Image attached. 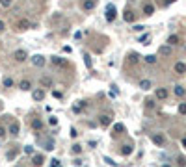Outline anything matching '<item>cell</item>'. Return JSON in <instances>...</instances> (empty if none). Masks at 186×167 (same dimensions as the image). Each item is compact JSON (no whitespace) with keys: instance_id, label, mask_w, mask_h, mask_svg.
Returning <instances> with one entry per match:
<instances>
[{"instance_id":"1","label":"cell","mask_w":186,"mask_h":167,"mask_svg":"<svg viewBox=\"0 0 186 167\" xmlns=\"http://www.w3.org/2000/svg\"><path fill=\"white\" fill-rule=\"evenodd\" d=\"M104 15H106V20H108V23L115 20V17H117V9H115V6H114V4H108V6H106Z\"/></svg>"},{"instance_id":"2","label":"cell","mask_w":186,"mask_h":167,"mask_svg":"<svg viewBox=\"0 0 186 167\" xmlns=\"http://www.w3.org/2000/svg\"><path fill=\"white\" fill-rule=\"evenodd\" d=\"M30 28H32V23L28 19H19L15 23V30H19V32H26V30H30Z\"/></svg>"},{"instance_id":"3","label":"cell","mask_w":186,"mask_h":167,"mask_svg":"<svg viewBox=\"0 0 186 167\" xmlns=\"http://www.w3.org/2000/svg\"><path fill=\"white\" fill-rule=\"evenodd\" d=\"M32 65L37 67V69L45 67V65H47V58H45V56H41V54H34V56H32Z\"/></svg>"},{"instance_id":"4","label":"cell","mask_w":186,"mask_h":167,"mask_svg":"<svg viewBox=\"0 0 186 167\" xmlns=\"http://www.w3.org/2000/svg\"><path fill=\"white\" fill-rule=\"evenodd\" d=\"M151 141H153L156 147H164L166 145V137H164V134H160V132H156V134L151 136Z\"/></svg>"},{"instance_id":"5","label":"cell","mask_w":186,"mask_h":167,"mask_svg":"<svg viewBox=\"0 0 186 167\" xmlns=\"http://www.w3.org/2000/svg\"><path fill=\"white\" fill-rule=\"evenodd\" d=\"M45 89L43 87H36V89H32V99L34 100H36V102H41V100H43L45 99Z\"/></svg>"},{"instance_id":"6","label":"cell","mask_w":186,"mask_h":167,"mask_svg":"<svg viewBox=\"0 0 186 167\" xmlns=\"http://www.w3.org/2000/svg\"><path fill=\"white\" fill-rule=\"evenodd\" d=\"M168 97H169V93H168L166 87H156V91H155V99L156 100H166Z\"/></svg>"},{"instance_id":"7","label":"cell","mask_w":186,"mask_h":167,"mask_svg":"<svg viewBox=\"0 0 186 167\" xmlns=\"http://www.w3.org/2000/svg\"><path fill=\"white\" fill-rule=\"evenodd\" d=\"M15 61H19V63H23V61H26L28 60V52L24 50V48H19V50H15Z\"/></svg>"},{"instance_id":"8","label":"cell","mask_w":186,"mask_h":167,"mask_svg":"<svg viewBox=\"0 0 186 167\" xmlns=\"http://www.w3.org/2000/svg\"><path fill=\"white\" fill-rule=\"evenodd\" d=\"M97 2L99 0H82V9L84 11H91L97 8Z\"/></svg>"},{"instance_id":"9","label":"cell","mask_w":186,"mask_h":167,"mask_svg":"<svg viewBox=\"0 0 186 167\" xmlns=\"http://www.w3.org/2000/svg\"><path fill=\"white\" fill-rule=\"evenodd\" d=\"M123 20H125V23H134L136 20V13L130 8H127L125 11H123Z\"/></svg>"},{"instance_id":"10","label":"cell","mask_w":186,"mask_h":167,"mask_svg":"<svg viewBox=\"0 0 186 167\" xmlns=\"http://www.w3.org/2000/svg\"><path fill=\"white\" fill-rule=\"evenodd\" d=\"M112 115H106V113H102V115H99V123H101V126H110L112 124Z\"/></svg>"},{"instance_id":"11","label":"cell","mask_w":186,"mask_h":167,"mask_svg":"<svg viewBox=\"0 0 186 167\" xmlns=\"http://www.w3.org/2000/svg\"><path fill=\"white\" fill-rule=\"evenodd\" d=\"M173 71L177 74H186V63H184V61H177L175 67H173Z\"/></svg>"},{"instance_id":"12","label":"cell","mask_w":186,"mask_h":167,"mask_svg":"<svg viewBox=\"0 0 186 167\" xmlns=\"http://www.w3.org/2000/svg\"><path fill=\"white\" fill-rule=\"evenodd\" d=\"M19 89L20 91H32V82L30 80H20L19 82Z\"/></svg>"},{"instance_id":"13","label":"cell","mask_w":186,"mask_h":167,"mask_svg":"<svg viewBox=\"0 0 186 167\" xmlns=\"http://www.w3.org/2000/svg\"><path fill=\"white\" fill-rule=\"evenodd\" d=\"M43 163H45V158L41 156V154H36V156L32 158V165H34V167H41Z\"/></svg>"},{"instance_id":"14","label":"cell","mask_w":186,"mask_h":167,"mask_svg":"<svg viewBox=\"0 0 186 167\" xmlns=\"http://www.w3.org/2000/svg\"><path fill=\"white\" fill-rule=\"evenodd\" d=\"M30 126L34 128V130H43V126H45V124H43V121H41V119H32V123H30Z\"/></svg>"},{"instance_id":"15","label":"cell","mask_w":186,"mask_h":167,"mask_svg":"<svg viewBox=\"0 0 186 167\" xmlns=\"http://www.w3.org/2000/svg\"><path fill=\"white\" fill-rule=\"evenodd\" d=\"M19 130H20V124L15 121V123H11V126H9V136H19Z\"/></svg>"},{"instance_id":"16","label":"cell","mask_w":186,"mask_h":167,"mask_svg":"<svg viewBox=\"0 0 186 167\" xmlns=\"http://www.w3.org/2000/svg\"><path fill=\"white\" fill-rule=\"evenodd\" d=\"M50 61H52V63L54 65H67V60L65 58H60V56H52V58H50Z\"/></svg>"},{"instance_id":"17","label":"cell","mask_w":186,"mask_h":167,"mask_svg":"<svg viewBox=\"0 0 186 167\" xmlns=\"http://www.w3.org/2000/svg\"><path fill=\"white\" fill-rule=\"evenodd\" d=\"M179 43H181V37H179L177 33H173V36L168 37V45H169V46H175V45H179Z\"/></svg>"},{"instance_id":"18","label":"cell","mask_w":186,"mask_h":167,"mask_svg":"<svg viewBox=\"0 0 186 167\" xmlns=\"http://www.w3.org/2000/svg\"><path fill=\"white\" fill-rule=\"evenodd\" d=\"M140 87L143 89V91H147V89H151V87H153V82H151V80H147V78H143V80H140Z\"/></svg>"},{"instance_id":"19","label":"cell","mask_w":186,"mask_h":167,"mask_svg":"<svg viewBox=\"0 0 186 167\" xmlns=\"http://www.w3.org/2000/svg\"><path fill=\"white\" fill-rule=\"evenodd\" d=\"M153 13H155V6H153V4H145V6H143V15L151 17Z\"/></svg>"},{"instance_id":"20","label":"cell","mask_w":186,"mask_h":167,"mask_svg":"<svg viewBox=\"0 0 186 167\" xmlns=\"http://www.w3.org/2000/svg\"><path fill=\"white\" fill-rule=\"evenodd\" d=\"M123 132H125V124H121V123L114 124V136H119V134H123Z\"/></svg>"},{"instance_id":"21","label":"cell","mask_w":186,"mask_h":167,"mask_svg":"<svg viewBox=\"0 0 186 167\" xmlns=\"http://www.w3.org/2000/svg\"><path fill=\"white\" fill-rule=\"evenodd\" d=\"M132 145H123V149H121V154L123 156H130V154H132Z\"/></svg>"},{"instance_id":"22","label":"cell","mask_w":186,"mask_h":167,"mask_svg":"<svg viewBox=\"0 0 186 167\" xmlns=\"http://www.w3.org/2000/svg\"><path fill=\"white\" fill-rule=\"evenodd\" d=\"M158 52H160L162 56H171V46H169V45H162Z\"/></svg>"},{"instance_id":"23","label":"cell","mask_w":186,"mask_h":167,"mask_svg":"<svg viewBox=\"0 0 186 167\" xmlns=\"http://www.w3.org/2000/svg\"><path fill=\"white\" fill-rule=\"evenodd\" d=\"M173 93H175L177 97H184V95H186V89H184L182 86H175V89H173Z\"/></svg>"},{"instance_id":"24","label":"cell","mask_w":186,"mask_h":167,"mask_svg":"<svg viewBox=\"0 0 186 167\" xmlns=\"http://www.w3.org/2000/svg\"><path fill=\"white\" fill-rule=\"evenodd\" d=\"M13 78H9V76H6V78H2V86L4 87H13Z\"/></svg>"},{"instance_id":"25","label":"cell","mask_w":186,"mask_h":167,"mask_svg":"<svg viewBox=\"0 0 186 167\" xmlns=\"http://www.w3.org/2000/svg\"><path fill=\"white\" fill-rule=\"evenodd\" d=\"M143 60H145V63H149V65H155V63H156V56H155V54H149V56H145Z\"/></svg>"},{"instance_id":"26","label":"cell","mask_w":186,"mask_h":167,"mask_svg":"<svg viewBox=\"0 0 186 167\" xmlns=\"http://www.w3.org/2000/svg\"><path fill=\"white\" fill-rule=\"evenodd\" d=\"M138 61H140V56H138V54H134V52L128 54V63L134 65V63H138Z\"/></svg>"},{"instance_id":"27","label":"cell","mask_w":186,"mask_h":167,"mask_svg":"<svg viewBox=\"0 0 186 167\" xmlns=\"http://www.w3.org/2000/svg\"><path fill=\"white\" fill-rule=\"evenodd\" d=\"M17 154H19V149H11V150L8 152V154H6V158H8V160H13Z\"/></svg>"},{"instance_id":"28","label":"cell","mask_w":186,"mask_h":167,"mask_svg":"<svg viewBox=\"0 0 186 167\" xmlns=\"http://www.w3.org/2000/svg\"><path fill=\"white\" fill-rule=\"evenodd\" d=\"M84 106H86V102L74 104V106H73V111H74V113H80V111H82V108H84Z\"/></svg>"},{"instance_id":"29","label":"cell","mask_w":186,"mask_h":167,"mask_svg":"<svg viewBox=\"0 0 186 167\" xmlns=\"http://www.w3.org/2000/svg\"><path fill=\"white\" fill-rule=\"evenodd\" d=\"M13 0H0V8H11Z\"/></svg>"},{"instance_id":"30","label":"cell","mask_w":186,"mask_h":167,"mask_svg":"<svg viewBox=\"0 0 186 167\" xmlns=\"http://www.w3.org/2000/svg\"><path fill=\"white\" fill-rule=\"evenodd\" d=\"M84 61H86V67H88V69H91L93 63H91V58H89V54H88V52L84 54Z\"/></svg>"},{"instance_id":"31","label":"cell","mask_w":186,"mask_h":167,"mask_svg":"<svg viewBox=\"0 0 186 167\" xmlns=\"http://www.w3.org/2000/svg\"><path fill=\"white\" fill-rule=\"evenodd\" d=\"M179 113H181V115H186V102H181V104H179Z\"/></svg>"},{"instance_id":"32","label":"cell","mask_w":186,"mask_h":167,"mask_svg":"<svg viewBox=\"0 0 186 167\" xmlns=\"http://www.w3.org/2000/svg\"><path fill=\"white\" fill-rule=\"evenodd\" d=\"M149 39H151V37H149V33H145V36H142V37H140V43H142V45H149Z\"/></svg>"},{"instance_id":"33","label":"cell","mask_w":186,"mask_h":167,"mask_svg":"<svg viewBox=\"0 0 186 167\" xmlns=\"http://www.w3.org/2000/svg\"><path fill=\"white\" fill-rule=\"evenodd\" d=\"M145 108H147V110H153V108H155V100H153V99H147V100H145Z\"/></svg>"},{"instance_id":"34","label":"cell","mask_w":186,"mask_h":167,"mask_svg":"<svg viewBox=\"0 0 186 167\" xmlns=\"http://www.w3.org/2000/svg\"><path fill=\"white\" fill-rule=\"evenodd\" d=\"M50 84H52L50 78H47V76H43V78H41V86H50Z\"/></svg>"},{"instance_id":"35","label":"cell","mask_w":186,"mask_h":167,"mask_svg":"<svg viewBox=\"0 0 186 167\" xmlns=\"http://www.w3.org/2000/svg\"><path fill=\"white\" fill-rule=\"evenodd\" d=\"M73 154H80V152H82V147H80V145H73Z\"/></svg>"},{"instance_id":"36","label":"cell","mask_w":186,"mask_h":167,"mask_svg":"<svg viewBox=\"0 0 186 167\" xmlns=\"http://www.w3.org/2000/svg\"><path fill=\"white\" fill-rule=\"evenodd\" d=\"M177 162H179V165H181V167H186V160H184V156H179Z\"/></svg>"},{"instance_id":"37","label":"cell","mask_w":186,"mask_h":167,"mask_svg":"<svg viewBox=\"0 0 186 167\" xmlns=\"http://www.w3.org/2000/svg\"><path fill=\"white\" fill-rule=\"evenodd\" d=\"M50 167H61V162L60 160H50Z\"/></svg>"},{"instance_id":"38","label":"cell","mask_w":186,"mask_h":167,"mask_svg":"<svg viewBox=\"0 0 186 167\" xmlns=\"http://www.w3.org/2000/svg\"><path fill=\"white\" fill-rule=\"evenodd\" d=\"M132 30H134V32H143V30H145V26H143V24H136Z\"/></svg>"},{"instance_id":"39","label":"cell","mask_w":186,"mask_h":167,"mask_svg":"<svg viewBox=\"0 0 186 167\" xmlns=\"http://www.w3.org/2000/svg\"><path fill=\"white\" fill-rule=\"evenodd\" d=\"M24 152H26V154H34V147H32V145H28V147H24Z\"/></svg>"},{"instance_id":"40","label":"cell","mask_w":186,"mask_h":167,"mask_svg":"<svg viewBox=\"0 0 186 167\" xmlns=\"http://www.w3.org/2000/svg\"><path fill=\"white\" fill-rule=\"evenodd\" d=\"M6 134H8V130H6L4 126H0V137L4 139V137H6Z\"/></svg>"},{"instance_id":"41","label":"cell","mask_w":186,"mask_h":167,"mask_svg":"<svg viewBox=\"0 0 186 167\" xmlns=\"http://www.w3.org/2000/svg\"><path fill=\"white\" fill-rule=\"evenodd\" d=\"M49 123L52 124V126H56V124H58V119H56V117H49Z\"/></svg>"},{"instance_id":"42","label":"cell","mask_w":186,"mask_h":167,"mask_svg":"<svg viewBox=\"0 0 186 167\" xmlns=\"http://www.w3.org/2000/svg\"><path fill=\"white\" fill-rule=\"evenodd\" d=\"M52 97H54V99H61V97H63V95H61L60 91H52Z\"/></svg>"},{"instance_id":"43","label":"cell","mask_w":186,"mask_h":167,"mask_svg":"<svg viewBox=\"0 0 186 167\" xmlns=\"http://www.w3.org/2000/svg\"><path fill=\"white\" fill-rule=\"evenodd\" d=\"M104 162H106L108 165H114V167H115V162H114V160H112V158H104Z\"/></svg>"},{"instance_id":"44","label":"cell","mask_w":186,"mask_h":167,"mask_svg":"<svg viewBox=\"0 0 186 167\" xmlns=\"http://www.w3.org/2000/svg\"><path fill=\"white\" fill-rule=\"evenodd\" d=\"M45 149H47V150H52V149H54V145H52V141H49V143H47V145H45Z\"/></svg>"},{"instance_id":"45","label":"cell","mask_w":186,"mask_h":167,"mask_svg":"<svg viewBox=\"0 0 186 167\" xmlns=\"http://www.w3.org/2000/svg\"><path fill=\"white\" fill-rule=\"evenodd\" d=\"M6 30V23H4V20H0V32H4Z\"/></svg>"},{"instance_id":"46","label":"cell","mask_w":186,"mask_h":167,"mask_svg":"<svg viewBox=\"0 0 186 167\" xmlns=\"http://www.w3.org/2000/svg\"><path fill=\"white\" fill-rule=\"evenodd\" d=\"M77 136H78V132L74 130V128H71V137H77Z\"/></svg>"},{"instance_id":"47","label":"cell","mask_w":186,"mask_h":167,"mask_svg":"<svg viewBox=\"0 0 186 167\" xmlns=\"http://www.w3.org/2000/svg\"><path fill=\"white\" fill-rule=\"evenodd\" d=\"M175 0H166V2H164V6H169V4H173Z\"/></svg>"},{"instance_id":"48","label":"cell","mask_w":186,"mask_h":167,"mask_svg":"<svg viewBox=\"0 0 186 167\" xmlns=\"http://www.w3.org/2000/svg\"><path fill=\"white\" fill-rule=\"evenodd\" d=\"M182 147H186V136L182 137Z\"/></svg>"},{"instance_id":"49","label":"cell","mask_w":186,"mask_h":167,"mask_svg":"<svg viewBox=\"0 0 186 167\" xmlns=\"http://www.w3.org/2000/svg\"><path fill=\"white\" fill-rule=\"evenodd\" d=\"M162 167H171V165H169V163H164V165H162Z\"/></svg>"}]
</instances>
